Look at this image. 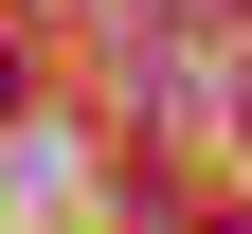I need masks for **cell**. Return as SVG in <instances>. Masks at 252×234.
<instances>
[{
	"mask_svg": "<svg viewBox=\"0 0 252 234\" xmlns=\"http://www.w3.org/2000/svg\"><path fill=\"white\" fill-rule=\"evenodd\" d=\"M0 108H18V54H0Z\"/></svg>",
	"mask_w": 252,
	"mask_h": 234,
	"instance_id": "1",
	"label": "cell"
}]
</instances>
